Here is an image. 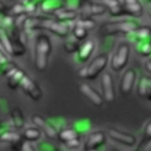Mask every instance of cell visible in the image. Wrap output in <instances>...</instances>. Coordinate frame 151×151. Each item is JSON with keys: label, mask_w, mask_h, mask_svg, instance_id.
<instances>
[{"label": "cell", "mask_w": 151, "mask_h": 151, "mask_svg": "<svg viewBox=\"0 0 151 151\" xmlns=\"http://www.w3.org/2000/svg\"><path fill=\"white\" fill-rule=\"evenodd\" d=\"M21 151H38V150H37V147L34 146L33 143L24 140L22 142V146H21Z\"/></svg>", "instance_id": "36"}, {"label": "cell", "mask_w": 151, "mask_h": 151, "mask_svg": "<svg viewBox=\"0 0 151 151\" xmlns=\"http://www.w3.org/2000/svg\"><path fill=\"white\" fill-rule=\"evenodd\" d=\"M76 24H77V25H79V26H81V27H84V28H85V29H87V31L93 29V28L96 27V21H94L92 18L78 19V20L76 21Z\"/></svg>", "instance_id": "31"}, {"label": "cell", "mask_w": 151, "mask_h": 151, "mask_svg": "<svg viewBox=\"0 0 151 151\" xmlns=\"http://www.w3.org/2000/svg\"><path fill=\"white\" fill-rule=\"evenodd\" d=\"M109 61H110V57L107 53L98 54L87 66H85V79H88V80L96 79L99 74L104 72Z\"/></svg>", "instance_id": "3"}, {"label": "cell", "mask_w": 151, "mask_h": 151, "mask_svg": "<svg viewBox=\"0 0 151 151\" xmlns=\"http://www.w3.org/2000/svg\"><path fill=\"white\" fill-rule=\"evenodd\" d=\"M8 15L11 17H20V15H25L26 14V11H25V6H24V2H17L15 5H13L11 8H8Z\"/></svg>", "instance_id": "28"}, {"label": "cell", "mask_w": 151, "mask_h": 151, "mask_svg": "<svg viewBox=\"0 0 151 151\" xmlns=\"http://www.w3.org/2000/svg\"><path fill=\"white\" fill-rule=\"evenodd\" d=\"M137 80V70L133 67L127 68L122 78H120V84H119V91L123 96H129L136 84Z\"/></svg>", "instance_id": "10"}, {"label": "cell", "mask_w": 151, "mask_h": 151, "mask_svg": "<svg viewBox=\"0 0 151 151\" xmlns=\"http://www.w3.org/2000/svg\"><path fill=\"white\" fill-rule=\"evenodd\" d=\"M9 113H11L9 114V122H11L13 129H17V130L25 129L26 119H25L22 110L20 107H13Z\"/></svg>", "instance_id": "15"}, {"label": "cell", "mask_w": 151, "mask_h": 151, "mask_svg": "<svg viewBox=\"0 0 151 151\" xmlns=\"http://www.w3.org/2000/svg\"><path fill=\"white\" fill-rule=\"evenodd\" d=\"M146 98H147V99H149V100H151V92H150V93H149V94H147V97H146Z\"/></svg>", "instance_id": "42"}, {"label": "cell", "mask_w": 151, "mask_h": 151, "mask_svg": "<svg viewBox=\"0 0 151 151\" xmlns=\"http://www.w3.org/2000/svg\"><path fill=\"white\" fill-rule=\"evenodd\" d=\"M100 4H103L106 7V9H109V8H112V7L117 6V5H119L120 2L118 0H101Z\"/></svg>", "instance_id": "37"}, {"label": "cell", "mask_w": 151, "mask_h": 151, "mask_svg": "<svg viewBox=\"0 0 151 151\" xmlns=\"http://www.w3.org/2000/svg\"><path fill=\"white\" fill-rule=\"evenodd\" d=\"M110 151H119V150H118V149H116V147H113V149H111Z\"/></svg>", "instance_id": "43"}, {"label": "cell", "mask_w": 151, "mask_h": 151, "mask_svg": "<svg viewBox=\"0 0 151 151\" xmlns=\"http://www.w3.org/2000/svg\"><path fill=\"white\" fill-rule=\"evenodd\" d=\"M41 134L42 132L37 127V126H27L24 129V132L21 133V137L24 140H27V142H38L40 138H41Z\"/></svg>", "instance_id": "20"}, {"label": "cell", "mask_w": 151, "mask_h": 151, "mask_svg": "<svg viewBox=\"0 0 151 151\" xmlns=\"http://www.w3.org/2000/svg\"><path fill=\"white\" fill-rule=\"evenodd\" d=\"M65 146L68 147V149H78L81 146V139L80 138H76V139H72L67 143H65Z\"/></svg>", "instance_id": "35"}, {"label": "cell", "mask_w": 151, "mask_h": 151, "mask_svg": "<svg viewBox=\"0 0 151 151\" xmlns=\"http://www.w3.org/2000/svg\"><path fill=\"white\" fill-rule=\"evenodd\" d=\"M133 33L136 34V42L137 41L151 42V27L150 26H140Z\"/></svg>", "instance_id": "23"}, {"label": "cell", "mask_w": 151, "mask_h": 151, "mask_svg": "<svg viewBox=\"0 0 151 151\" xmlns=\"http://www.w3.org/2000/svg\"><path fill=\"white\" fill-rule=\"evenodd\" d=\"M79 91L81 92V94H84L96 106H101L104 104L103 96L96 88H93L91 85H88V84H81L79 86Z\"/></svg>", "instance_id": "12"}, {"label": "cell", "mask_w": 151, "mask_h": 151, "mask_svg": "<svg viewBox=\"0 0 151 151\" xmlns=\"http://www.w3.org/2000/svg\"><path fill=\"white\" fill-rule=\"evenodd\" d=\"M143 134H144V138H151V120L145 124L144 130H143Z\"/></svg>", "instance_id": "38"}, {"label": "cell", "mask_w": 151, "mask_h": 151, "mask_svg": "<svg viewBox=\"0 0 151 151\" xmlns=\"http://www.w3.org/2000/svg\"><path fill=\"white\" fill-rule=\"evenodd\" d=\"M106 133L104 131H93L91 132L86 140L84 142L83 145V150L84 151H91V150H99L100 147H103L106 144Z\"/></svg>", "instance_id": "8"}, {"label": "cell", "mask_w": 151, "mask_h": 151, "mask_svg": "<svg viewBox=\"0 0 151 151\" xmlns=\"http://www.w3.org/2000/svg\"><path fill=\"white\" fill-rule=\"evenodd\" d=\"M22 142H24V140H20V142H15V143H12V144H11V150H12V151H21Z\"/></svg>", "instance_id": "40"}, {"label": "cell", "mask_w": 151, "mask_h": 151, "mask_svg": "<svg viewBox=\"0 0 151 151\" xmlns=\"http://www.w3.org/2000/svg\"><path fill=\"white\" fill-rule=\"evenodd\" d=\"M25 76H26V73H25L20 67H15L14 70H12V71L6 76L8 87H9V88H17V87H19L20 81H21V79H22Z\"/></svg>", "instance_id": "18"}, {"label": "cell", "mask_w": 151, "mask_h": 151, "mask_svg": "<svg viewBox=\"0 0 151 151\" xmlns=\"http://www.w3.org/2000/svg\"><path fill=\"white\" fill-rule=\"evenodd\" d=\"M7 61H9V55H8L4 50L0 48V65L5 64V63H7Z\"/></svg>", "instance_id": "39"}, {"label": "cell", "mask_w": 151, "mask_h": 151, "mask_svg": "<svg viewBox=\"0 0 151 151\" xmlns=\"http://www.w3.org/2000/svg\"><path fill=\"white\" fill-rule=\"evenodd\" d=\"M140 27V22L136 20L134 18L124 19V20H117L111 22H105L100 27V33L104 37L114 35V34H130L136 32Z\"/></svg>", "instance_id": "2"}, {"label": "cell", "mask_w": 151, "mask_h": 151, "mask_svg": "<svg viewBox=\"0 0 151 151\" xmlns=\"http://www.w3.org/2000/svg\"><path fill=\"white\" fill-rule=\"evenodd\" d=\"M150 17H151V11H150Z\"/></svg>", "instance_id": "45"}, {"label": "cell", "mask_w": 151, "mask_h": 151, "mask_svg": "<svg viewBox=\"0 0 151 151\" xmlns=\"http://www.w3.org/2000/svg\"><path fill=\"white\" fill-rule=\"evenodd\" d=\"M20 140H24L22 137H21V134H20L19 132L13 131V130H9V131L5 132V133L1 136V138H0V142H2V143H6V142H7V143H9V144L15 143V142H20Z\"/></svg>", "instance_id": "26"}, {"label": "cell", "mask_w": 151, "mask_h": 151, "mask_svg": "<svg viewBox=\"0 0 151 151\" xmlns=\"http://www.w3.org/2000/svg\"><path fill=\"white\" fill-rule=\"evenodd\" d=\"M9 130H13V126H12V124H11L9 120H2V122H0V138H1V136L5 132H7Z\"/></svg>", "instance_id": "34"}, {"label": "cell", "mask_w": 151, "mask_h": 151, "mask_svg": "<svg viewBox=\"0 0 151 151\" xmlns=\"http://www.w3.org/2000/svg\"><path fill=\"white\" fill-rule=\"evenodd\" d=\"M19 86L21 87V90H22L32 100L38 101V100H40V99L42 98V90H41V87H40V86L38 85V83H37L35 80H33L29 76L26 74V76L21 79Z\"/></svg>", "instance_id": "6"}, {"label": "cell", "mask_w": 151, "mask_h": 151, "mask_svg": "<svg viewBox=\"0 0 151 151\" xmlns=\"http://www.w3.org/2000/svg\"><path fill=\"white\" fill-rule=\"evenodd\" d=\"M57 138L59 139V142H61L63 144L72 140V139H76V138H81L80 133L73 127V126H65V127H61L58 133H57Z\"/></svg>", "instance_id": "16"}, {"label": "cell", "mask_w": 151, "mask_h": 151, "mask_svg": "<svg viewBox=\"0 0 151 151\" xmlns=\"http://www.w3.org/2000/svg\"><path fill=\"white\" fill-rule=\"evenodd\" d=\"M71 34H72V37L76 38L77 40L84 41V40H86V38H87V35H88V31L85 29L84 27L77 25V24L74 22L73 27L71 28Z\"/></svg>", "instance_id": "24"}, {"label": "cell", "mask_w": 151, "mask_h": 151, "mask_svg": "<svg viewBox=\"0 0 151 151\" xmlns=\"http://www.w3.org/2000/svg\"><path fill=\"white\" fill-rule=\"evenodd\" d=\"M40 9L45 14H54L58 9L64 7V2L61 0H44L40 4Z\"/></svg>", "instance_id": "19"}, {"label": "cell", "mask_w": 151, "mask_h": 151, "mask_svg": "<svg viewBox=\"0 0 151 151\" xmlns=\"http://www.w3.org/2000/svg\"><path fill=\"white\" fill-rule=\"evenodd\" d=\"M136 50L137 52L143 57H150L151 55V42L146 41H137L136 42Z\"/></svg>", "instance_id": "27"}, {"label": "cell", "mask_w": 151, "mask_h": 151, "mask_svg": "<svg viewBox=\"0 0 151 151\" xmlns=\"http://www.w3.org/2000/svg\"><path fill=\"white\" fill-rule=\"evenodd\" d=\"M91 151H97V150H91Z\"/></svg>", "instance_id": "46"}, {"label": "cell", "mask_w": 151, "mask_h": 151, "mask_svg": "<svg viewBox=\"0 0 151 151\" xmlns=\"http://www.w3.org/2000/svg\"><path fill=\"white\" fill-rule=\"evenodd\" d=\"M101 96L104 101H107V103H111L116 99L114 81L112 76L107 72L101 74Z\"/></svg>", "instance_id": "11"}, {"label": "cell", "mask_w": 151, "mask_h": 151, "mask_svg": "<svg viewBox=\"0 0 151 151\" xmlns=\"http://www.w3.org/2000/svg\"><path fill=\"white\" fill-rule=\"evenodd\" d=\"M52 53V42L47 34L39 33L34 39V47H33V54H34V65L38 71H45L50 55Z\"/></svg>", "instance_id": "1"}, {"label": "cell", "mask_w": 151, "mask_h": 151, "mask_svg": "<svg viewBox=\"0 0 151 151\" xmlns=\"http://www.w3.org/2000/svg\"><path fill=\"white\" fill-rule=\"evenodd\" d=\"M134 151H151V138H144Z\"/></svg>", "instance_id": "33"}, {"label": "cell", "mask_w": 151, "mask_h": 151, "mask_svg": "<svg viewBox=\"0 0 151 151\" xmlns=\"http://www.w3.org/2000/svg\"><path fill=\"white\" fill-rule=\"evenodd\" d=\"M137 91L140 97L146 98L147 94L151 92V78L146 76H140L137 85Z\"/></svg>", "instance_id": "21"}, {"label": "cell", "mask_w": 151, "mask_h": 151, "mask_svg": "<svg viewBox=\"0 0 151 151\" xmlns=\"http://www.w3.org/2000/svg\"><path fill=\"white\" fill-rule=\"evenodd\" d=\"M57 20L63 21V22H76L79 18V12L77 9L73 8H68V7H61L60 9H58L54 14Z\"/></svg>", "instance_id": "14"}, {"label": "cell", "mask_w": 151, "mask_h": 151, "mask_svg": "<svg viewBox=\"0 0 151 151\" xmlns=\"http://www.w3.org/2000/svg\"><path fill=\"white\" fill-rule=\"evenodd\" d=\"M129 55H130V45L127 42H120L117 46V50L111 58V61H110L111 68L116 72L124 70L125 66L127 65Z\"/></svg>", "instance_id": "4"}, {"label": "cell", "mask_w": 151, "mask_h": 151, "mask_svg": "<svg viewBox=\"0 0 151 151\" xmlns=\"http://www.w3.org/2000/svg\"><path fill=\"white\" fill-rule=\"evenodd\" d=\"M80 45H81V41L77 40L76 38H73V37L66 38V40L64 42V50L67 53H74V52H78Z\"/></svg>", "instance_id": "25"}, {"label": "cell", "mask_w": 151, "mask_h": 151, "mask_svg": "<svg viewBox=\"0 0 151 151\" xmlns=\"http://www.w3.org/2000/svg\"><path fill=\"white\" fill-rule=\"evenodd\" d=\"M107 11H109L110 15L113 17V18H117V17H122L123 18V17L127 15V12H126V9H125L123 4H119V5H117V6L112 7V8H109Z\"/></svg>", "instance_id": "29"}, {"label": "cell", "mask_w": 151, "mask_h": 151, "mask_svg": "<svg viewBox=\"0 0 151 151\" xmlns=\"http://www.w3.org/2000/svg\"><path fill=\"white\" fill-rule=\"evenodd\" d=\"M0 45L5 50V52L9 57H12V41H11V37H9V33L5 28H2V27H0Z\"/></svg>", "instance_id": "22"}, {"label": "cell", "mask_w": 151, "mask_h": 151, "mask_svg": "<svg viewBox=\"0 0 151 151\" xmlns=\"http://www.w3.org/2000/svg\"><path fill=\"white\" fill-rule=\"evenodd\" d=\"M150 57H151V55H150ZM149 61H150V63H151V58H150V60H149Z\"/></svg>", "instance_id": "44"}, {"label": "cell", "mask_w": 151, "mask_h": 151, "mask_svg": "<svg viewBox=\"0 0 151 151\" xmlns=\"http://www.w3.org/2000/svg\"><path fill=\"white\" fill-rule=\"evenodd\" d=\"M96 48V42L92 40V39H87V40H84L77 52V60L79 63H85L90 59V57L92 55L93 51Z\"/></svg>", "instance_id": "13"}, {"label": "cell", "mask_w": 151, "mask_h": 151, "mask_svg": "<svg viewBox=\"0 0 151 151\" xmlns=\"http://www.w3.org/2000/svg\"><path fill=\"white\" fill-rule=\"evenodd\" d=\"M15 67H18L14 63H12L11 60L9 61H7V63H5V64H2V65H0V74H2V76H7L12 70H14Z\"/></svg>", "instance_id": "32"}, {"label": "cell", "mask_w": 151, "mask_h": 151, "mask_svg": "<svg viewBox=\"0 0 151 151\" xmlns=\"http://www.w3.org/2000/svg\"><path fill=\"white\" fill-rule=\"evenodd\" d=\"M123 5L131 18H138L143 14V6L138 0H124Z\"/></svg>", "instance_id": "17"}, {"label": "cell", "mask_w": 151, "mask_h": 151, "mask_svg": "<svg viewBox=\"0 0 151 151\" xmlns=\"http://www.w3.org/2000/svg\"><path fill=\"white\" fill-rule=\"evenodd\" d=\"M71 28H72L71 22L67 24V22H63V21H59L57 19H51V18H47L42 24V29H47L54 35L64 38V39H66L71 34Z\"/></svg>", "instance_id": "5"}, {"label": "cell", "mask_w": 151, "mask_h": 151, "mask_svg": "<svg viewBox=\"0 0 151 151\" xmlns=\"http://www.w3.org/2000/svg\"><path fill=\"white\" fill-rule=\"evenodd\" d=\"M31 122H32L33 125L37 126L47 138L53 139V138L57 137V133H58L57 127L53 125L52 122H50L48 119L44 118L42 116H40V114H33V116L31 117Z\"/></svg>", "instance_id": "7"}, {"label": "cell", "mask_w": 151, "mask_h": 151, "mask_svg": "<svg viewBox=\"0 0 151 151\" xmlns=\"http://www.w3.org/2000/svg\"><path fill=\"white\" fill-rule=\"evenodd\" d=\"M145 66H146V70L149 71V73L151 74V63H150L149 60H147V61L145 63Z\"/></svg>", "instance_id": "41"}, {"label": "cell", "mask_w": 151, "mask_h": 151, "mask_svg": "<svg viewBox=\"0 0 151 151\" xmlns=\"http://www.w3.org/2000/svg\"><path fill=\"white\" fill-rule=\"evenodd\" d=\"M107 134L111 140L119 143L122 145H125V146H134L137 144V138L134 134L124 132V131L114 129V127H110L107 131Z\"/></svg>", "instance_id": "9"}, {"label": "cell", "mask_w": 151, "mask_h": 151, "mask_svg": "<svg viewBox=\"0 0 151 151\" xmlns=\"http://www.w3.org/2000/svg\"><path fill=\"white\" fill-rule=\"evenodd\" d=\"M73 127H74V129L80 133V136H81L83 133H85V132H87V131L90 130L91 123H90L88 119H81V120L76 122V124L73 125Z\"/></svg>", "instance_id": "30"}]
</instances>
